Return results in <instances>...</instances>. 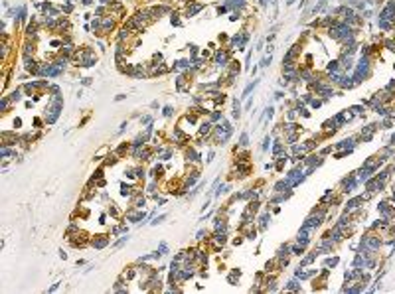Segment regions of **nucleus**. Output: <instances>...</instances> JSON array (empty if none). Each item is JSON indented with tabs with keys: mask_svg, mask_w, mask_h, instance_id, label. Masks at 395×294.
I'll use <instances>...</instances> for the list:
<instances>
[{
	"mask_svg": "<svg viewBox=\"0 0 395 294\" xmlns=\"http://www.w3.org/2000/svg\"><path fill=\"white\" fill-rule=\"evenodd\" d=\"M296 243H300V245H306L310 243V229H304L302 227L300 231H298V235H296Z\"/></svg>",
	"mask_w": 395,
	"mask_h": 294,
	"instance_id": "9",
	"label": "nucleus"
},
{
	"mask_svg": "<svg viewBox=\"0 0 395 294\" xmlns=\"http://www.w3.org/2000/svg\"><path fill=\"white\" fill-rule=\"evenodd\" d=\"M304 176H306V174H302L300 166H296L294 170H290V172L286 174V180H289V182H290V186H293V188H294V186H298L300 182L304 180Z\"/></svg>",
	"mask_w": 395,
	"mask_h": 294,
	"instance_id": "4",
	"label": "nucleus"
},
{
	"mask_svg": "<svg viewBox=\"0 0 395 294\" xmlns=\"http://www.w3.org/2000/svg\"><path fill=\"white\" fill-rule=\"evenodd\" d=\"M269 146H271V136H265V140H263V150H269Z\"/></svg>",
	"mask_w": 395,
	"mask_h": 294,
	"instance_id": "32",
	"label": "nucleus"
},
{
	"mask_svg": "<svg viewBox=\"0 0 395 294\" xmlns=\"http://www.w3.org/2000/svg\"><path fill=\"white\" fill-rule=\"evenodd\" d=\"M81 83H83V85H91V77H85V79H83V81H81Z\"/></svg>",
	"mask_w": 395,
	"mask_h": 294,
	"instance_id": "39",
	"label": "nucleus"
},
{
	"mask_svg": "<svg viewBox=\"0 0 395 294\" xmlns=\"http://www.w3.org/2000/svg\"><path fill=\"white\" fill-rule=\"evenodd\" d=\"M361 241H364V243H366L371 251H377V249L381 247V239H379V235H373V233H371V235H366V237L361 239Z\"/></svg>",
	"mask_w": 395,
	"mask_h": 294,
	"instance_id": "6",
	"label": "nucleus"
},
{
	"mask_svg": "<svg viewBox=\"0 0 395 294\" xmlns=\"http://www.w3.org/2000/svg\"><path fill=\"white\" fill-rule=\"evenodd\" d=\"M61 109H63V99H61V95H59V93L52 95V101H50V105H47V109H46V122H47V125H53V122L57 121V116H59V113H61Z\"/></svg>",
	"mask_w": 395,
	"mask_h": 294,
	"instance_id": "1",
	"label": "nucleus"
},
{
	"mask_svg": "<svg viewBox=\"0 0 395 294\" xmlns=\"http://www.w3.org/2000/svg\"><path fill=\"white\" fill-rule=\"evenodd\" d=\"M26 36H28V40H34L36 42V38H38V26H36V22H30L28 24V28H26Z\"/></svg>",
	"mask_w": 395,
	"mask_h": 294,
	"instance_id": "13",
	"label": "nucleus"
},
{
	"mask_svg": "<svg viewBox=\"0 0 395 294\" xmlns=\"http://www.w3.org/2000/svg\"><path fill=\"white\" fill-rule=\"evenodd\" d=\"M127 241H128V237H127V235H124V237H123V239H121V241H119V243L115 245V247H123V245H124V243H127Z\"/></svg>",
	"mask_w": 395,
	"mask_h": 294,
	"instance_id": "38",
	"label": "nucleus"
},
{
	"mask_svg": "<svg viewBox=\"0 0 395 294\" xmlns=\"http://www.w3.org/2000/svg\"><path fill=\"white\" fill-rule=\"evenodd\" d=\"M209 121L215 122V121H223V116H221L219 111H212V115H209Z\"/></svg>",
	"mask_w": 395,
	"mask_h": 294,
	"instance_id": "24",
	"label": "nucleus"
},
{
	"mask_svg": "<svg viewBox=\"0 0 395 294\" xmlns=\"http://www.w3.org/2000/svg\"><path fill=\"white\" fill-rule=\"evenodd\" d=\"M34 51H36L34 40H28V42L24 44V51H22V53H24V59H26V57H30V55H34Z\"/></svg>",
	"mask_w": 395,
	"mask_h": 294,
	"instance_id": "12",
	"label": "nucleus"
},
{
	"mask_svg": "<svg viewBox=\"0 0 395 294\" xmlns=\"http://www.w3.org/2000/svg\"><path fill=\"white\" fill-rule=\"evenodd\" d=\"M239 276H241V272L237 270V269H233L229 272V276H227V280H229V284H237L239 282Z\"/></svg>",
	"mask_w": 395,
	"mask_h": 294,
	"instance_id": "16",
	"label": "nucleus"
},
{
	"mask_svg": "<svg viewBox=\"0 0 395 294\" xmlns=\"http://www.w3.org/2000/svg\"><path fill=\"white\" fill-rule=\"evenodd\" d=\"M0 156L2 158H8V156H16V150H12L10 146H2L0 148Z\"/></svg>",
	"mask_w": 395,
	"mask_h": 294,
	"instance_id": "18",
	"label": "nucleus"
},
{
	"mask_svg": "<svg viewBox=\"0 0 395 294\" xmlns=\"http://www.w3.org/2000/svg\"><path fill=\"white\" fill-rule=\"evenodd\" d=\"M91 2H93V0H81V4H85V6H89Z\"/></svg>",
	"mask_w": 395,
	"mask_h": 294,
	"instance_id": "40",
	"label": "nucleus"
},
{
	"mask_svg": "<svg viewBox=\"0 0 395 294\" xmlns=\"http://www.w3.org/2000/svg\"><path fill=\"white\" fill-rule=\"evenodd\" d=\"M0 138H2V146H14L16 142L22 140L16 132H8V130H4L2 134H0Z\"/></svg>",
	"mask_w": 395,
	"mask_h": 294,
	"instance_id": "5",
	"label": "nucleus"
},
{
	"mask_svg": "<svg viewBox=\"0 0 395 294\" xmlns=\"http://www.w3.org/2000/svg\"><path fill=\"white\" fill-rule=\"evenodd\" d=\"M164 219H166V215H158V217H156L154 221H152V225H158V223H162Z\"/></svg>",
	"mask_w": 395,
	"mask_h": 294,
	"instance_id": "36",
	"label": "nucleus"
},
{
	"mask_svg": "<svg viewBox=\"0 0 395 294\" xmlns=\"http://www.w3.org/2000/svg\"><path fill=\"white\" fill-rule=\"evenodd\" d=\"M213 63L218 67H227L229 65V50H218L215 51V55H213Z\"/></svg>",
	"mask_w": 395,
	"mask_h": 294,
	"instance_id": "3",
	"label": "nucleus"
},
{
	"mask_svg": "<svg viewBox=\"0 0 395 294\" xmlns=\"http://www.w3.org/2000/svg\"><path fill=\"white\" fill-rule=\"evenodd\" d=\"M20 99H22V89H14L12 93H10V101L16 103V101H20Z\"/></svg>",
	"mask_w": 395,
	"mask_h": 294,
	"instance_id": "20",
	"label": "nucleus"
},
{
	"mask_svg": "<svg viewBox=\"0 0 395 294\" xmlns=\"http://www.w3.org/2000/svg\"><path fill=\"white\" fill-rule=\"evenodd\" d=\"M304 245H300V243H296V245H293V255H302L304 253Z\"/></svg>",
	"mask_w": 395,
	"mask_h": 294,
	"instance_id": "23",
	"label": "nucleus"
},
{
	"mask_svg": "<svg viewBox=\"0 0 395 294\" xmlns=\"http://www.w3.org/2000/svg\"><path fill=\"white\" fill-rule=\"evenodd\" d=\"M186 160L192 162V164H200V154L194 150V148H188L186 150Z\"/></svg>",
	"mask_w": 395,
	"mask_h": 294,
	"instance_id": "14",
	"label": "nucleus"
},
{
	"mask_svg": "<svg viewBox=\"0 0 395 294\" xmlns=\"http://www.w3.org/2000/svg\"><path fill=\"white\" fill-rule=\"evenodd\" d=\"M127 219H131L132 223H138V221H142V219H144V211H132L131 209V211L127 213Z\"/></svg>",
	"mask_w": 395,
	"mask_h": 294,
	"instance_id": "15",
	"label": "nucleus"
},
{
	"mask_svg": "<svg viewBox=\"0 0 395 294\" xmlns=\"http://www.w3.org/2000/svg\"><path fill=\"white\" fill-rule=\"evenodd\" d=\"M304 164H306L308 168H316V166H320V164H322V158L316 156V154H310L308 158H304Z\"/></svg>",
	"mask_w": 395,
	"mask_h": 294,
	"instance_id": "11",
	"label": "nucleus"
},
{
	"mask_svg": "<svg viewBox=\"0 0 395 294\" xmlns=\"http://www.w3.org/2000/svg\"><path fill=\"white\" fill-rule=\"evenodd\" d=\"M271 61H273V57L269 55V57H263V61H261V67H267V65H271Z\"/></svg>",
	"mask_w": 395,
	"mask_h": 294,
	"instance_id": "33",
	"label": "nucleus"
},
{
	"mask_svg": "<svg viewBox=\"0 0 395 294\" xmlns=\"http://www.w3.org/2000/svg\"><path fill=\"white\" fill-rule=\"evenodd\" d=\"M257 83H259V81H253V83H249L247 87H245V91H243V95H241V97H249V93H251V91L257 87Z\"/></svg>",
	"mask_w": 395,
	"mask_h": 294,
	"instance_id": "22",
	"label": "nucleus"
},
{
	"mask_svg": "<svg viewBox=\"0 0 395 294\" xmlns=\"http://www.w3.org/2000/svg\"><path fill=\"white\" fill-rule=\"evenodd\" d=\"M162 115H164V116H170V115H172V107H164V111H162Z\"/></svg>",
	"mask_w": 395,
	"mask_h": 294,
	"instance_id": "37",
	"label": "nucleus"
},
{
	"mask_svg": "<svg viewBox=\"0 0 395 294\" xmlns=\"http://www.w3.org/2000/svg\"><path fill=\"white\" fill-rule=\"evenodd\" d=\"M338 265V257H332V259H326V263H324V266L326 269H330V266H336Z\"/></svg>",
	"mask_w": 395,
	"mask_h": 294,
	"instance_id": "25",
	"label": "nucleus"
},
{
	"mask_svg": "<svg viewBox=\"0 0 395 294\" xmlns=\"http://www.w3.org/2000/svg\"><path fill=\"white\" fill-rule=\"evenodd\" d=\"M73 63L75 65H81V67H91L97 63V55L91 47H81L73 53Z\"/></svg>",
	"mask_w": 395,
	"mask_h": 294,
	"instance_id": "2",
	"label": "nucleus"
},
{
	"mask_svg": "<svg viewBox=\"0 0 395 294\" xmlns=\"http://www.w3.org/2000/svg\"><path fill=\"white\" fill-rule=\"evenodd\" d=\"M91 245H93L95 249H105L107 245H109V235H95V237L91 239Z\"/></svg>",
	"mask_w": 395,
	"mask_h": 294,
	"instance_id": "7",
	"label": "nucleus"
},
{
	"mask_svg": "<svg viewBox=\"0 0 395 294\" xmlns=\"http://www.w3.org/2000/svg\"><path fill=\"white\" fill-rule=\"evenodd\" d=\"M267 221H271V215H269V213H263L261 215V225H259V229H267Z\"/></svg>",
	"mask_w": 395,
	"mask_h": 294,
	"instance_id": "21",
	"label": "nucleus"
},
{
	"mask_svg": "<svg viewBox=\"0 0 395 294\" xmlns=\"http://www.w3.org/2000/svg\"><path fill=\"white\" fill-rule=\"evenodd\" d=\"M99 2H101V4H109V0H99Z\"/></svg>",
	"mask_w": 395,
	"mask_h": 294,
	"instance_id": "41",
	"label": "nucleus"
},
{
	"mask_svg": "<svg viewBox=\"0 0 395 294\" xmlns=\"http://www.w3.org/2000/svg\"><path fill=\"white\" fill-rule=\"evenodd\" d=\"M115 162H117V154H111V156H107V160H105V166H113Z\"/></svg>",
	"mask_w": 395,
	"mask_h": 294,
	"instance_id": "27",
	"label": "nucleus"
},
{
	"mask_svg": "<svg viewBox=\"0 0 395 294\" xmlns=\"http://www.w3.org/2000/svg\"><path fill=\"white\" fill-rule=\"evenodd\" d=\"M109 213H111V217H119L121 213H119V209L115 207V204H111V207H109Z\"/></svg>",
	"mask_w": 395,
	"mask_h": 294,
	"instance_id": "29",
	"label": "nucleus"
},
{
	"mask_svg": "<svg viewBox=\"0 0 395 294\" xmlns=\"http://www.w3.org/2000/svg\"><path fill=\"white\" fill-rule=\"evenodd\" d=\"M158 251H160V255H166V253H168V247H166V243H160Z\"/></svg>",
	"mask_w": 395,
	"mask_h": 294,
	"instance_id": "35",
	"label": "nucleus"
},
{
	"mask_svg": "<svg viewBox=\"0 0 395 294\" xmlns=\"http://www.w3.org/2000/svg\"><path fill=\"white\" fill-rule=\"evenodd\" d=\"M239 116H241V105L237 99H233V119H239Z\"/></svg>",
	"mask_w": 395,
	"mask_h": 294,
	"instance_id": "19",
	"label": "nucleus"
},
{
	"mask_svg": "<svg viewBox=\"0 0 395 294\" xmlns=\"http://www.w3.org/2000/svg\"><path fill=\"white\" fill-rule=\"evenodd\" d=\"M150 122H152V116L150 115H144L142 119H140V125H150Z\"/></svg>",
	"mask_w": 395,
	"mask_h": 294,
	"instance_id": "31",
	"label": "nucleus"
},
{
	"mask_svg": "<svg viewBox=\"0 0 395 294\" xmlns=\"http://www.w3.org/2000/svg\"><path fill=\"white\" fill-rule=\"evenodd\" d=\"M61 10H63V14H69V12L73 10V4H71V2H65V4L61 6Z\"/></svg>",
	"mask_w": 395,
	"mask_h": 294,
	"instance_id": "28",
	"label": "nucleus"
},
{
	"mask_svg": "<svg viewBox=\"0 0 395 294\" xmlns=\"http://www.w3.org/2000/svg\"><path fill=\"white\" fill-rule=\"evenodd\" d=\"M202 8H204L202 2H192L190 0V4H188V8H186V16H196Z\"/></svg>",
	"mask_w": 395,
	"mask_h": 294,
	"instance_id": "10",
	"label": "nucleus"
},
{
	"mask_svg": "<svg viewBox=\"0 0 395 294\" xmlns=\"http://www.w3.org/2000/svg\"><path fill=\"white\" fill-rule=\"evenodd\" d=\"M285 290H294V292H298V290H300V282H298V280L286 282V284H285Z\"/></svg>",
	"mask_w": 395,
	"mask_h": 294,
	"instance_id": "17",
	"label": "nucleus"
},
{
	"mask_svg": "<svg viewBox=\"0 0 395 294\" xmlns=\"http://www.w3.org/2000/svg\"><path fill=\"white\" fill-rule=\"evenodd\" d=\"M170 22H172V26H180V18H178V14H172Z\"/></svg>",
	"mask_w": 395,
	"mask_h": 294,
	"instance_id": "34",
	"label": "nucleus"
},
{
	"mask_svg": "<svg viewBox=\"0 0 395 294\" xmlns=\"http://www.w3.org/2000/svg\"><path fill=\"white\" fill-rule=\"evenodd\" d=\"M247 144H249V134L243 132V134L239 136V146H247Z\"/></svg>",
	"mask_w": 395,
	"mask_h": 294,
	"instance_id": "26",
	"label": "nucleus"
},
{
	"mask_svg": "<svg viewBox=\"0 0 395 294\" xmlns=\"http://www.w3.org/2000/svg\"><path fill=\"white\" fill-rule=\"evenodd\" d=\"M198 239H200V241H204V239H209V237H208V231H205V229H200V231H198Z\"/></svg>",
	"mask_w": 395,
	"mask_h": 294,
	"instance_id": "30",
	"label": "nucleus"
},
{
	"mask_svg": "<svg viewBox=\"0 0 395 294\" xmlns=\"http://www.w3.org/2000/svg\"><path fill=\"white\" fill-rule=\"evenodd\" d=\"M198 180H200V170H192V172H188L186 182H184V190H188L190 186H194Z\"/></svg>",
	"mask_w": 395,
	"mask_h": 294,
	"instance_id": "8",
	"label": "nucleus"
}]
</instances>
